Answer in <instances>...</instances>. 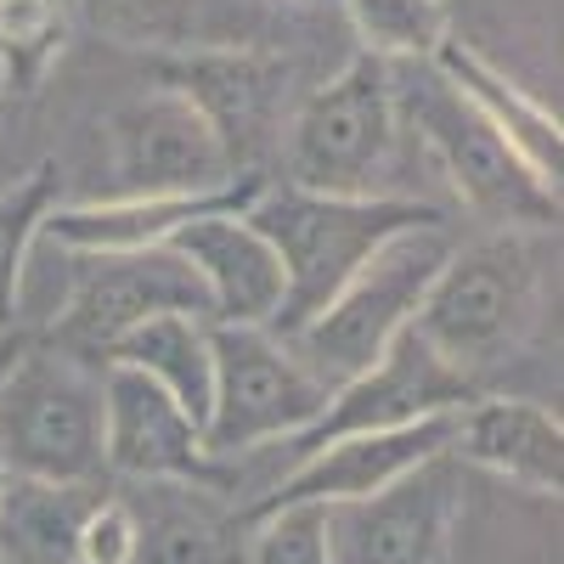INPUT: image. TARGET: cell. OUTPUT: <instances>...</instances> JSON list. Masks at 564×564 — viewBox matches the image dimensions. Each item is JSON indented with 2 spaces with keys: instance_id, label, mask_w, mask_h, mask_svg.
I'll return each instance as SVG.
<instances>
[{
  "instance_id": "obj_21",
  "label": "cell",
  "mask_w": 564,
  "mask_h": 564,
  "mask_svg": "<svg viewBox=\"0 0 564 564\" xmlns=\"http://www.w3.org/2000/svg\"><path fill=\"white\" fill-rule=\"evenodd\" d=\"M135 367L198 423L209 417V395H215V345H209V316H193V311H164V316H148L141 327L108 350L102 367Z\"/></svg>"
},
{
  "instance_id": "obj_30",
  "label": "cell",
  "mask_w": 564,
  "mask_h": 564,
  "mask_svg": "<svg viewBox=\"0 0 564 564\" xmlns=\"http://www.w3.org/2000/svg\"><path fill=\"white\" fill-rule=\"evenodd\" d=\"M0 475H7V468H0Z\"/></svg>"
},
{
  "instance_id": "obj_3",
  "label": "cell",
  "mask_w": 564,
  "mask_h": 564,
  "mask_svg": "<svg viewBox=\"0 0 564 564\" xmlns=\"http://www.w3.org/2000/svg\"><path fill=\"white\" fill-rule=\"evenodd\" d=\"M0 468L29 480H102V367L34 334L0 384Z\"/></svg>"
},
{
  "instance_id": "obj_29",
  "label": "cell",
  "mask_w": 564,
  "mask_h": 564,
  "mask_svg": "<svg viewBox=\"0 0 564 564\" xmlns=\"http://www.w3.org/2000/svg\"><path fill=\"white\" fill-rule=\"evenodd\" d=\"M0 97H7V79H0Z\"/></svg>"
},
{
  "instance_id": "obj_9",
  "label": "cell",
  "mask_w": 564,
  "mask_h": 564,
  "mask_svg": "<svg viewBox=\"0 0 564 564\" xmlns=\"http://www.w3.org/2000/svg\"><path fill=\"white\" fill-rule=\"evenodd\" d=\"M480 395L475 379H463V372L435 356L430 345L417 339V327H401L390 339V350L372 361L367 372L345 379L327 406L305 423V430L289 446V463L311 457L316 446L327 441H345V435H372V430H401V423H423V417H446V412H463L468 401Z\"/></svg>"
},
{
  "instance_id": "obj_1",
  "label": "cell",
  "mask_w": 564,
  "mask_h": 564,
  "mask_svg": "<svg viewBox=\"0 0 564 564\" xmlns=\"http://www.w3.org/2000/svg\"><path fill=\"white\" fill-rule=\"evenodd\" d=\"M243 220L282 260V305L271 316L276 339H294L300 327L334 300L350 271L379 254L390 238L412 226H441V209L423 198L390 193H305V186H265L243 209Z\"/></svg>"
},
{
  "instance_id": "obj_22",
  "label": "cell",
  "mask_w": 564,
  "mask_h": 564,
  "mask_svg": "<svg viewBox=\"0 0 564 564\" xmlns=\"http://www.w3.org/2000/svg\"><path fill=\"white\" fill-rule=\"evenodd\" d=\"M57 193H63V164L57 159H40L29 175L0 186V327L18 322L23 265H29V249L40 243L45 215L57 209Z\"/></svg>"
},
{
  "instance_id": "obj_27",
  "label": "cell",
  "mask_w": 564,
  "mask_h": 564,
  "mask_svg": "<svg viewBox=\"0 0 564 564\" xmlns=\"http://www.w3.org/2000/svg\"><path fill=\"white\" fill-rule=\"evenodd\" d=\"M135 553V513L124 497L102 491L97 508L85 513V531H79V564H130Z\"/></svg>"
},
{
  "instance_id": "obj_12",
  "label": "cell",
  "mask_w": 564,
  "mask_h": 564,
  "mask_svg": "<svg viewBox=\"0 0 564 564\" xmlns=\"http://www.w3.org/2000/svg\"><path fill=\"white\" fill-rule=\"evenodd\" d=\"M102 463L141 486H209L226 491V463L204 452V430L186 417L148 372L102 367Z\"/></svg>"
},
{
  "instance_id": "obj_10",
  "label": "cell",
  "mask_w": 564,
  "mask_h": 564,
  "mask_svg": "<svg viewBox=\"0 0 564 564\" xmlns=\"http://www.w3.org/2000/svg\"><path fill=\"white\" fill-rule=\"evenodd\" d=\"M457 525H463V480L452 452L406 468L401 480L361 502L327 508L334 564H452Z\"/></svg>"
},
{
  "instance_id": "obj_17",
  "label": "cell",
  "mask_w": 564,
  "mask_h": 564,
  "mask_svg": "<svg viewBox=\"0 0 564 564\" xmlns=\"http://www.w3.org/2000/svg\"><path fill=\"white\" fill-rule=\"evenodd\" d=\"M170 249L198 271L209 294V322L271 327L282 305V260L243 215H198L186 220Z\"/></svg>"
},
{
  "instance_id": "obj_20",
  "label": "cell",
  "mask_w": 564,
  "mask_h": 564,
  "mask_svg": "<svg viewBox=\"0 0 564 564\" xmlns=\"http://www.w3.org/2000/svg\"><path fill=\"white\" fill-rule=\"evenodd\" d=\"M102 491V480L0 475V564H79L85 513Z\"/></svg>"
},
{
  "instance_id": "obj_13",
  "label": "cell",
  "mask_w": 564,
  "mask_h": 564,
  "mask_svg": "<svg viewBox=\"0 0 564 564\" xmlns=\"http://www.w3.org/2000/svg\"><path fill=\"white\" fill-rule=\"evenodd\" d=\"M113 135V193H209L231 181L226 148L209 119L175 97L153 90L108 119Z\"/></svg>"
},
{
  "instance_id": "obj_25",
  "label": "cell",
  "mask_w": 564,
  "mask_h": 564,
  "mask_svg": "<svg viewBox=\"0 0 564 564\" xmlns=\"http://www.w3.org/2000/svg\"><path fill=\"white\" fill-rule=\"evenodd\" d=\"M63 7L130 52H181L198 34V0H63Z\"/></svg>"
},
{
  "instance_id": "obj_6",
  "label": "cell",
  "mask_w": 564,
  "mask_h": 564,
  "mask_svg": "<svg viewBox=\"0 0 564 564\" xmlns=\"http://www.w3.org/2000/svg\"><path fill=\"white\" fill-rule=\"evenodd\" d=\"M395 74L384 57L356 52L289 119V186L305 193H372L395 159Z\"/></svg>"
},
{
  "instance_id": "obj_24",
  "label": "cell",
  "mask_w": 564,
  "mask_h": 564,
  "mask_svg": "<svg viewBox=\"0 0 564 564\" xmlns=\"http://www.w3.org/2000/svg\"><path fill=\"white\" fill-rule=\"evenodd\" d=\"M361 52L384 63H430L435 45L452 34L446 0H339Z\"/></svg>"
},
{
  "instance_id": "obj_15",
  "label": "cell",
  "mask_w": 564,
  "mask_h": 564,
  "mask_svg": "<svg viewBox=\"0 0 564 564\" xmlns=\"http://www.w3.org/2000/svg\"><path fill=\"white\" fill-rule=\"evenodd\" d=\"M452 423L446 417H423V423H401V430H372V435H345V441H327L311 457H300L289 475H282L260 502H249L243 513L276 508V502H361L372 491H384L390 480H401L406 468L430 463L441 452H452Z\"/></svg>"
},
{
  "instance_id": "obj_5",
  "label": "cell",
  "mask_w": 564,
  "mask_h": 564,
  "mask_svg": "<svg viewBox=\"0 0 564 564\" xmlns=\"http://www.w3.org/2000/svg\"><path fill=\"white\" fill-rule=\"evenodd\" d=\"M395 113L417 130L430 159L446 170L452 193L480 220H491L502 231L558 226V186L542 181L430 63H417L412 90H395Z\"/></svg>"
},
{
  "instance_id": "obj_7",
  "label": "cell",
  "mask_w": 564,
  "mask_h": 564,
  "mask_svg": "<svg viewBox=\"0 0 564 564\" xmlns=\"http://www.w3.org/2000/svg\"><path fill=\"white\" fill-rule=\"evenodd\" d=\"M209 345H215V395L204 417V452L220 463L254 446L294 441L334 395L271 327L209 322Z\"/></svg>"
},
{
  "instance_id": "obj_18",
  "label": "cell",
  "mask_w": 564,
  "mask_h": 564,
  "mask_svg": "<svg viewBox=\"0 0 564 564\" xmlns=\"http://www.w3.org/2000/svg\"><path fill=\"white\" fill-rule=\"evenodd\" d=\"M430 68H435L542 181L558 186V170H564V124H558V113H547L531 90H520L497 63H486L475 45L457 40V34H446V40L435 45Z\"/></svg>"
},
{
  "instance_id": "obj_2",
  "label": "cell",
  "mask_w": 564,
  "mask_h": 564,
  "mask_svg": "<svg viewBox=\"0 0 564 564\" xmlns=\"http://www.w3.org/2000/svg\"><path fill=\"white\" fill-rule=\"evenodd\" d=\"M542 311V271L525 231H486L441 260L412 316L417 339L446 356L463 379H486L525 350Z\"/></svg>"
},
{
  "instance_id": "obj_28",
  "label": "cell",
  "mask_w": 564,
  "mask_h": 564,
  "mask_svg": "<svg viewBox=\"0 0 564 564\" xmlns=\"http://www.w3.org/2000/svg\"><path fill=\"white\" fill-rule=\"evenodd\" d=\"M29 345H34L29 327H18V322H12V327H0V384H7V372L18 367V356H23Z\"/></svg>"
},
{
  "instance_id": "obj_19",
  "label": "cell",
  "mask_w": 564,
  "mask_h": 564,
  "mask_svg": "<svg viewBox=\"0 0 564 564\" xmlns=\"http://www.w3.org/2000/svg\"><path fill=\"white\" fill-rule=\"evenodd\" d=\"M135 513V553L130 564H243V520L220 508L209 486H148L130 502Z\"/></svg>"
},
{
  "instance_id": "obj_8",
  "label": "cell",
  "mask_w": 564,
  "mask_h": 564,
  "mask_svg": "<svg viewBox=\"0 0 564 564\" xmlns=\"http://www.w3.org/2000/svg\"><path fill=\"white\" fill-rule=\"evenodd\" d=\"M164 311L209 316V294H204L198 271L170 243L164 249H130V254H79L74 294L40 339L68 350L74 361L102 367L108 350L130 327H141L148 316H164Z\"/></svg>"
},
{
  "instance_id": "obj_14",
  "label": "cell",
  "mask_w": 564,
  "mask_h": 564,
  "mask_svg": "<svg viewBox=\"0 0 564 564\" xmlns=\"http://www.w3.org/2000/svg\"><path fill=\"white\" fill-rule=\"evenodd\" d=\"M265 193V175L243 170L209 193H113L97 204H57L45 215L40 238L63 254H130V249H164L186 220L198 215H243Z\"/></svg>"
},
{
  "instance_id": "obj_11",
  "label": "cell",
  "mask_w": 564,
  "mask_h": 564,
  "mask_svg": "<svg viewBox=\"0 0 564 564\" xmlns=\"http://www.w3.org/2000/svg\"><path fill=\"white\" fill-rule=\"evenodd\" d=\"M153 79L209 119L231 175H243L260 170V153L271 148L294 68L260 45H181L153 57Z\"/></svg>"
},
{
  "instance_id": "obj_26",
  "label": "cell",
  "mask_w": 564,
  "mask_h": 564,
  "mask_svg": "<svg viewBox=\"0 0 564 564\" xmlns=\"http://www.w3.org/2000/svg\"><path fill=\"white\" fill-rule=\"evenodd\" d=\"M243 520V564H334L327 502H276Z\"/></svg>"
},
{
  "instance_id": "obj_16",
  "label": "cell",
  "mask_w": 564,
  "mask_h": 564,
  "mask_svg": "<svg viewBox=\"0 0 564 564\" xmlns=\"http://www.w3.org/2000/svg\"><path fill=\"white\" fill-rule=\"evenodd\" d=\"M452 457L520 486L558 497L564 486V423L553 406L525 395H475L452 423Z\"/></svg>"
},
{
  "instance_id": "obj_4",
  "label": "cell",
  "mask_w": 564,
  "mask_h": 564,
  "mask_svg": "<svg viewBox=\"0 0 564 564\" xmlns=\"http://www.w3.org/2000/svg\"><path fill=\"white\" fill-rule=\"evenodd\" d=\"M452 254V238L441 226H412L401 238H390L379 254H367L350 282L327 300L289 345L327 390H339L345 379L367 372L390 350V339L401 327H412L417 305H423V289L430 276L441 271V260Z\"/></svg>"
},
{
  "instance_id": "obj_23",
  "label": "cell",
  "mask_w": 564,
  "mask_h": 564,
  "mask_svg": "<svg viewBox=\"0 0 564 564\" xmlns=\"http://www.w3.org/2000/svg\"><path fill=\"white\" fill-rule=\"evenodd\" d=\"M74 18L63 0H0V79L18 97H34L68 52Z\"/></svg>"
}]
</instances>
